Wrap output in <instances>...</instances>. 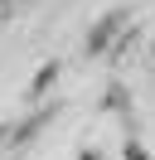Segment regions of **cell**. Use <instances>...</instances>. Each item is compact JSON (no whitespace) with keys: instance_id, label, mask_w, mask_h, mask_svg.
I'll list each match as a JSON object with an SVG mask.
<instances>
[{"instance_id":"3957f363","label":"cell","mask_w":155,"mask_h":160,"mask_svg":"<svg viewBox=\"0 0 155 160\" xmlns=\"http://www.w3.org/2000/svg\"><path fill=\"white\" fill-rule=\"evenodd\" d=\"M82 160H97V155H92V150H87V155H82Z\"/></svg>"},{"instance_id":"7a4b0ae2","label":"cell","mask_w":155,"mask_h":160,"mask_svg":"<svg viewBox=\"0 0 155 160\" xmlns=\"http://www.w3.org/2000/svg\"><path fill=\"white\" fill-rule=\"evenodd\" d=\"M126 160H150V155H145V150H141V146L131 141V146H126Z\"/></svg>"},{"instance_id":"6da1fadb","label":"cell","mask_w":155,"mask_h":160,"mask_svg":"<svg viewBox=\"0 0 155 160\" xmlns=\"http://www.w3.org/2000/svg\"><path fill=\"white\" fill-rule=\"evenodd\" d=\"M121 15H112V20H102V24H97V29H92V39H87V49H107V39H112V34L116 29H121Z\"/></svg>"}]
</instances>
